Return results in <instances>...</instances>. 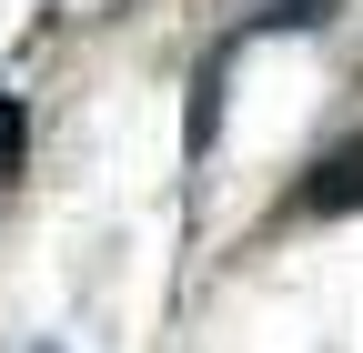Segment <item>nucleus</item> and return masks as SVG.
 Masks as SVG:
<instances>
[{
    "instance_id": "nucleus-2",
    "label": "nucleus",
    "mask_w": 363,
    "mask_h": 353,
    "mask_svg": "<svg viewBox=\"0 0 363 353\" xmlns=\"http://www.w3.org/2000/svg\"><path fill=\"white\" fill-rule=\"evenodd\" d=\"M313 21H333V0H262L252 30H313Z\"/></svg>"
},
{
    "instance_id": "nucleus-4",
    "label": "nucleus",
    "mask_w": 363,
    "mask_h": 353,
    "mask_svg": "<svg viewBox=\"0 0 363 353\" xmlns=\"http://www.w3.org/2000/svg\"><path fill=\"white\" fill-rule=\"evenodd\" d=\"M212 121H222V61H202V81H192V152L212 142Z\"/></svg>"
},
{
    "instance_id": "nucleus-1",
    "label": "nucleus",
    "mask_w": 363,
    "mask_h": 353,
    "mask_svg": "<svg viewBox=\"0 0 363 353\" xmlns=\"http://www.w3.org/2000/svg\"><path fill=\"white\" fill-rule=\"evenodd\" d=\"M293 212H363V142H343V152L313 162V182L293 192Z\"/></svg>"
},
{
    "instance_id": "nucleus-5",
    "label": "nucleus",
    "mask_w": 363,
    "mask_h": 353,
    "mask_svg": "<svg viewBox=\"0 0 363 353\" xmlns=\"http://www.w3.org/2000/svg\"><path fill=\"white\" fill-rule=\"evenodd\" d=\"M40 353H51V343H40Z\"/></svg>"
},
{
    "instance_id": "nucleus-3",
    "label": "nucleus",
    "mask_w": 363,
    "mask_h": 353,
    "mask_svg": "<svg viewBox=\"0 0 363 353\" xmlns=\"http://www.w3.org/2000/svg\"><path fill=\"white\" fill-rule=\"evenodd\" d=\"M30 162V111H21V91H0V172H21Z\"/></svg>"
}]
</instances>
